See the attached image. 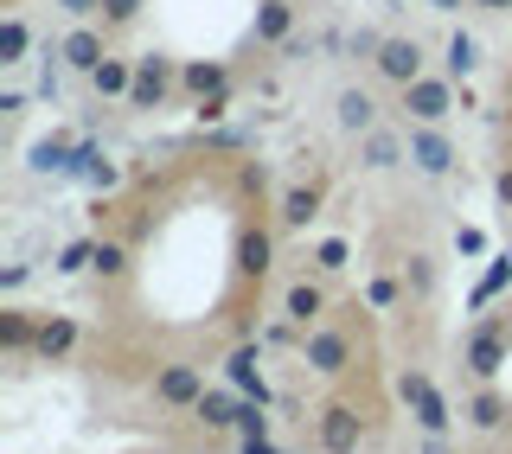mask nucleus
<instances>
[{
	"instance_id": "f257e3e1",
	"label": "nucleus",
	"mask_w": 512,
	"mask_h": 454,
	"mask_svg": "<svg viewBox=\"0 0 512 454\" xmlns=\"http://www.w3.org/2000/svg\"><path fill=\"white\" fill-rule=\"evenodd\" d=\"M397 397L410 403V416H416V423H423L429 435H442L448 423H455V416H448V403H442V391L423 378V371H404V378H397Z\"/></svg>"
},
{
	"instance_id": "f03ea898",
	"label": "nucleus",
	"mask_w": 512,
	"mask_h": 454,
	"mask_svg": "<svg viewBox=\"0 0 512 454\" xmlns=\"http://www.w3.org/2000/svg\"><path fill=\"white\" fill-rule=\"evenodd\" d=\"M404 109L416 122L455 116V77H416V84H404Z\"/></svg>"
},
{
	"instance_id": "7ed1b4c3",
	"label": "nucleus",
	"mask_w": 512,
	"mask_h": 454,
	"mask_svg": "<svg viewBox=\"0 0 512 454\" xmlns=\"http://www.w3.org/2000/svg\"><path fill=\"white\" fill-rule=\"evenodd\" d=\"M359 442H365L359 410H352V403H327V410H320V448L327 454H359Z\"/></svg>"
},
{
	"instance_id": "20e7f679",
	"label": "nucleus",
	"mask_w": 512,
	"mask_h": 454,
	"mask_svg": "<svg viewBox=\"0 0 512 454\" xmlns=\"http://www.w3.org/2000/svg\"><path fill=\"white\" fill-rule=\"evenodd\" d=\"M378 77L384 84H416V77H423V45L416 39H378Z\"/></svg>"
},
{
	"instance_id": "39448f33",
	"label": "nucleus",
	"mask_w": 512,
	"mask_h": 454,
	"mask_svg": "<svg viewBox=\"0 0 512 454\" xmlns=\"http://www.w3.org/2000/svg\"><path fill=\"white\" fill-rule=\"evenodd\" d=\"M301 359H308L320 378H340L346 359H352V346H346V333H333V327H308V339H301Z\"/></svg>"
},
{
	"instance_id": "423d86ee",
	"label": "nucleus",
	"mask_w": 512,
	"mask_h": 454,
	"mask_svg": "<svg viewBox=\"0 0 512 454\" xmlns=\"http://www.w3.org/2000/svg\"><path fill=\"white\" fill-rule=\"evenodd\" d=\"M167 84H173V64L167 58H135V90H128V103L135 109H160L167 103Z\"/></svg>"
},
{
	"instance_id": "0eeeda50",
	"label": "nucleus",
	"mask_w": 512,
	"mask_h": 454,
	"mask_svg": "<svg viewBox=\"0 0 512 454\" xmlns=\"http://www.w3.org/2000/svg\"><path fill=\"white\" fill-rule=\"evenodd\" d=\"M410 160H416V167H423V173H455V148H448V141L436 135V122H423V128H410Z\"/></svg>"
},
{
	"instance_id": "6e6552de",
	"label": "nucleus",
	"mask_w": 512,
	"mask_h": 454,
	"mask_svg": "<svg viewBox=\"0 0 512 454\" xmlns=\"http://www.w3.org/2000/svg\"><path fill=\"white\" fill-rule=\"evenodd\" d=\"M224 371H231V384H237L244 397L269 403V384H263V352H256V346H237L231 359H224Z\"/></svg>"
},
{
	"instance_id": "1a4fd4ad",
	"label": "nucleus",
	"mask_w": 512,
	"mask_h": 454,
	"mask_svg": "<svg viewBox=\"0 0 512 454\" xmlns=\"http://www.w3.org/2000/svg\"><path fill=\"white\" fill-rule=\"evenodd\" d=\"M154 397H160V403H180V410H186V403L205 397V378H199L192 365H167V371L154 378Z\"/></svg>"
},
{
	"instance_id": "9d476101",
	"label": "nucleus",
	"mask_w": 512,
	"mask_h": 454,
	"mask_svg": "<svg viewBox=\"0 0 512 454\" xmlns=\"http://www.w3.org/2000/svg\"><path fill=\"white\" fill-rule=\"evenodd\" d=\"M500 365H506V333H500V327L468 333V371H474V378H493Z\"/></svg>"
},
{
	"instance_id": "9b49d317",
	"label": "nucleus",
	"mask_w": 512,
	"mask_h": 454,
	"mask_svg": "<svg viewBox=\"0 0 512 454\" xmlns=\"http://www.w3.org/2000/svg\"><path fill=\"white\" fill-rule=\"evenodd\" d=\"M58 58H64V64H71V71H84V77H90V71H96V64H103L109 52H103V39H96V32H90V26H77V32H64V45H58Z\"/></svg>"
},
{
	"instance_id": "f8f14e48",
	"label": "nucleus",
	"mask_w": 512,
	"mask_h": 454,
	"mask_svg": "<svg viewBox=\"0 0 512 454\" xmlns=\"http://www.w3.org/2000/svg\"><path fill=\"white\" fill-rule=\"evenodd\" d=\"M442 71L455 77V84L480 71V45H474V32H448V45H442Z\"/></svg>"
},
{
	"instance_id": "ddd939ff",
	"label": "nucleus",
	"mask_w": 512,
	"mask_h": 454,
	"mask_svg": "<svg viewBox=\"0 0 512 454\" xmlns=\"http://www.w3.org/2000/svg\"><path fill=\"white\" fill-rule=\"evenodd\" d=\"M288 26H295V7H288V0H263V7H256V45H282Z\"/></svg>"
},
{
	"instance_id": "4468645a",
	"label": "nucleus",
	"mask_w": 512,
	"mask_h": 454,
	"mask_svg": "<svg viewBox=\"0 0 512 454\" xmlns=\"http://www.w3.org/2000/svg\"><path fill=\"white\" fill-rule=\"evenodd\" d=\"M397 160H410V141L404 135H391V128H372V135H365V167H397Z\"/></svg>"
},
{
	"instance_id": "2eb2a0df",
	"label": "nucleus",
	"mask_w": 512,
	"mask_h": 454,
	"mask_svg": "<svg viewBox=\"0 0 512 454\" xmlns=\"http://www.w3.org/2000/svg\"><path fill=\"white\" fill-rule=\"evenodd\" d=\"M340 128H352V135H372V128H378V103L365 90H340Z\"/></svg>"
},
{
	"instance_id": "dca6fc26",
	"label": "nucleus",
	"mask_w": 512,
	"mask_h": 454,
	"mask_svg": "<svg viewBox=\"0 0 512 454\" xmlns=\"http://www.w3.org/2000/svg\"><path fill=\"white\" fill-rule=\"evenodd\" d=\"M77 346V320H45V327H39V339H32V352H39V359H64V352H71Z\"/></svg>"
},
{
	"instance_id": "f3484780",
	"label": "nucleus",
	"mask_w": 512,
	"mask_h": 454,
	"mask_svg": "<svg viewBox=\"0 0 512 454\" xmlns=\"http://www.w3.org/2000/svg\"><path fill=\"white\" fill-rule=\"evenodd\" d=\"M90 90H96V96H128V90H135V64L103 58V64L90 71Z\"/></svg>"
},
{
	"instance_id": "a211bd4d",
	"label": "nucleus",
	"mask_w": 512,
	"mask_h": 454,
	"mask_svg": "<svg viewBox=\"0 0 512 454\" xmlns=\"http://www.w3.org/2000/svg\"><path fill=\"white\" fill-rule=\"evenodd\" d=\"M320 307H327V295H320L314 282H295V288H288V320H295V327H314Z\"/></svg>"
},
{
	"instance_id": "6ab92c4d",
	"label": "nucleus",
	"mask_w": 512,
	"mask_h": 454,
	"mask_svg": "<svg viewBox=\"0 0 512 454\" xmlns=\"http://www.w3.org/2000/svg\"><path fill=\"white\" fill-rule=\"evenodd\" d=\"M314 218H320V192L314 186H295L282 199V224H288V231H301V224H314Z\"/></svg>"
},
{
	"instance_id": "aec40b11",
	"label": "nucleus",
	"mask_w": 512,
	"mask_h": 454,
	"mask_svg": "<svg viewBox=\"0 0 512 454\" xmlns=\"http://www.w3.org/2000/svg\"><path fill=\"white\" fill-rule=\"evenodd\" d=\"M237 269L256 275V282L269 275V237L263 231H244V243H237Z\"/></svg>"
},
{
	"instance_id": "412c9836",
	"label": "nucleus",
	"mask_w": 512,
	"mask_h": 454,
	"mask_svg": "<svg viewBox=\"0 0 512 454\" xmlns=\"http://www.w3.org/2000/svg\"><path fill=\"white\" fill-rule=\"evenodd\" d=\"M26 45H32V32H26L20 13H13V20L0 26V64H26Z\"/></svg>"
},
{
	"instance_id": "4be33fe9",
	"label": "nucleus",
	"mask_w": 512,
	"mask_h": 454,
	"mask_svg": "<svg viewBox=\"0 0 512 454\" xmlns=\"http://www.w3.org/2000/svg\"><path fill=\"white\" fill-rule=\"evenodd\" d=\"M192 410H199V416H205L212 429H237V403L224 397V391H205L199 403H192Z\"/></svg>"
},
{
	"instance_id": "5701e85b",
	"label": "nucleus",
	"mask_w": 512,
	"mask_h": 454,
	"mask_svg": "<svg viewBox=\"0 0 512 454\" xmlns=\"http://www.w3.org/2000/svg\"><path fill=\"white\" fill-rule=\"evenodd\" d=\"M180 84H186L192 96H218V90H224V64H186Z\"/></svg>"
},
{
	"instance_id": "b1692460",
	"label": "nucleus",
	"mask_w": 512,
	"mask_h": 454,
	"mask_svg": "<svg viewBox=\"0 0 512 454\" xmlns=\"http://www.w3.org/2000/svg\"><path fill=\"white\" fill-rule=\"evenodd\" d=\"M58 275H84V269H96V243L90 237H77V243H64L58 250V263H52Z\"/></svg>"
},
{
	"instance_id": "393cba45",
	"label": "nucleus",
	"mask_w": 512,
	"mask_h": 454,
	"mask_svg": "<svg viewBox=\"0 0 512 454\" xmlns=\"http://www.w3.org/2000/svg\"><path fill=\"white\" fill-rule=\"evenodd\" d=\"M506 416H512V410H506V397H493V391H480V397H474V429H500Z\"/></svg>"
},
{
	"instance_id": "a878e982",
	"label": "nucleus",
	"mask_w": 512,
	"mask_h": 454,
	"mask_svg": "<svg viewBox=\"0 0 512 454\" xmlns=\"http://www.w3.org/2000/svg\"><path fill=\"white\" fill-rule=\"evenodd\" d=\"M32 339H39V333L26 327V314H0V346H7V352H20V346H32Z\"/></svg>"
},
{
	"instance_id": "bb28decb",
	"label": "nucleus",
	"mask_w": 512,
	"mask_h": 454,
	"mask_svg": "<svg viewBox=\"0 0 512 454\" xmlns=\"http://www.w3.org/2000/svg\"><path fill=\"white\" fill-rule=\"evenodd\" d=\"M506 282H512V256H500V263H493V269H487V282H480V288H474V307H487V301H493V295H500V288H506Z\"/></svg>"
},
{
	"instance_id": "cd10ccee",
	"label": "nucleus",
	"mask_w": 512,
	"mask_h": 454,
	"mask_svg": "<svg viewBox=\"0 0 512 454\" xmlns=\"http://www.w3.org/2000/svg\"><path fill=\"white\" fill-rule=\"evenodd\" d=\"M237 435H244V442H250V435H269V416H263V403H237Z\"/></svg>"
},
{
	"instance_id": "c85d7f7f",
	"label": "nucleus",
	"mask_w": 512,
	"mask_h": 454,
	"mask_svg": "<svg viewBox=\"0 0 512 454\" xmlns=\"http://www.w3.org/2000/svg\"><path fill=\"white\" fill-rule=\"evenodd\" d=\"M122 269H128L122 243H96V275H122Z\"/></svg>"
},
{
	"instance_id": "c756f323",
	"label": "nucleus",
	"mask_w": 512,
	"mask_h": 454,
	"mask_svg": "<svg viewBox=\"0 0 512 454\" xmlns=\"http://www.w3.org/2000/svg\"><path fill=\"white\" fill-rule=\"evenodd\" d=\"M346 256H352L346 243H340V237H327V243L314 250V269H346Z\"/></svg>"
},
{
	"instance_id": "7c9ffc66",
	"label": "nucleus",
	"mask_w": 512,
	"mask_h": 454,
	"mask_svg": "<svg viewBox=\"0 0 512 454\" xmlns=\"http://www.w3.org/2000/svg\"><path fill=\"white\" fill-rule=\"evenodd\" d=\"M135 13H141V0H103V20L109 26H128Z\"/></svg>"
},
{
	"instance_id": "2f4dec72",
	"label": "nucleus",
	"mask_w": 512,
	"mask_h": 454,
	"mask_svg": "<svg viewBox=\"0 0 512 454\" xmlns=\"http://www.w3.org/2000/svg\"><path fill=\"white\" fill-rule=\"evenodd\" d=\"M365 301H372V307H397V282H391V275H378V282L365 288Z\"/></svg>"
},
{
	"instance_id": "473e14b6",
	"label": "nucleus",
	"mask_w": 512,
	"mask_h": 454,
	"mask_svg": "<svg viewBox=\"0 0 512 454\" xmlns=\"http://www.w3.org/2000/svg\"><path fill=\"white\" fill-rule=\"evenodd\" d=\"M429 282H436V269H429V256H416V263H410V288H429Z\"/></svg>"
},
{
	"instance_id": "72a5a7b5",
	"label": "nucleus",
	"mask_w": 512,
	"mask_h": 454,
	"mask_svg": "<svg viewBox=\"0 0 512 454\" xmlns=\"http://www.w3.org/2000/svg\"><path fill=\"white\" fill-rule=\"evenodd\" d=\"M480 243H487L480 231H461V237H455V250H461V256H480Z\"/></svg>"
},
{
	"instance_id": "f704fd0d",
	"label": "nucleus",
	"mask_w": 512,
	"mask_h": 454,
	"mask_svg": "<svg viewBox=\"0 0 512 454\" xmlns=\"http://www.w3.org/2000/svg\"><path fill=\"white\" fill-rule=\"evenodd\" d=\"M58 7H64V13H77V20H84V13H96V7H103V0H58Z\"/></svg>"
},
{
	"instance_id": "c9c22d12",
	"label": "nucleus",
	"mask_w": 512,
	"mask_h": 454,
	"mask_svg": "<svg viewBox=\"0 0 512 454\" xmlns=\"http://www.w3.org/2000/svg\"><path fill=\"white\" fill-rule=\"evenodd\" d=\"M244 454H282V448L269 442V435H250V442H244Z\"/></svg>"
},
{
	"instance_id": "e433bc0d",
	"label": "nucleus",
	"mask_w": 512,
	"mask_h": 454,
	"mask_svg": "<svg viewBox=\"0 0 512 454\" xmlns=\"http://www.w3.org/2000/svg\"><path fill=\"white\" fill-rule=\"evenodd\" d=\"M493 192H500V205H512V167L500 173V180H493Z\"/></svg>"
},
{
	"instance_id": "4c0bfd02",
	"label": "nucleus",
	"mask_w": 512,
	"mask_h": 454,
	"mask_svg": "<svg viewBox=\"0 0 512 454\" xmlns=\"http://www.w3.org/2000/svg\"><path fill=\"white\" fill-rule=\"evenodd\" d=\"M423 454H448V442H442V435H429V442H423Z\"/></svg>"
},
{
	"instance_id": "58836bf2",
	"label": "nucleus",
	"mask_w": 512,
	"mask_h": 454,
	"mask_svg": "<svg viewBox=\"0 0 512 454\" xmlns=\"http://www.w3.org/2000/svg\"><path fill=\"white\" fill-rule=\"evenodd\" d=\"M474 7H512V0H474Z\"/></svg>"
},
{
	"instance_id": "ea45409f",
	"label": "nucleus",
	"mask_w": 512,
	"mask_h": 454,
	"mask_svg": "<svg viewBox=\"0 0 512 454\" xmlns=\"http://www.w3.org/2000/svg\"><path fill=\"white\" fill-rule=\"evenodd\" d=\"M436 7H461V0H436Z\"/></svg>"
},
{
	"instance_id": "a19ab883",
	"label": "nucleus",
	"mask_w": 512,
	"mask_h": 454,
	"mask_svg": "<svg viewBox=\"0 0 512 454\" xmlns=\"http://www.w3.org/2000/svg\"><path fill=\"white\" fill-rule=\"evenodd\" d=\"M506 256H512V250H506Z\"/></svg>"
}]
</instances>
